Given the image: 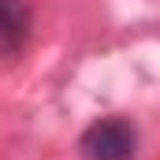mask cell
Instances as JSON below:
<instances>
[{
	"label": "cell",
	"mask_w": 160,
	"mask_h": 160,
	"mask_svg": "<svg viewBox=\"0 0 160 160\" xmlns=\"http://www.w3.org/2000/svg\"><path fill=\"white\" fill-rule=\"evenodd\" d=\"M34 30V8L30 0H0V56L15 60Z\"/></svg>",
	"instance_id": "obj_2"
},
{
	"label": "cell",
	"mask_w": 160,
	"mask_h": 160,
	"mask_svg": "<svg viewBox=\"0 0 160 160\" xmlns=\"http://www.w3.org/2000/svg\"><path fill=\"white\" fill-rule=\"evenodd\" d=\"M134 149H138V130L123 116L93 119L78 138L82 160H134Z\"/></svg>",
	"instance_id": "obj_1"
}]
</instances>
